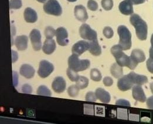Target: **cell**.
I'll list each match as a JSON object with an SVG mask.
<instances>
[{"label":"cell","instance_id":"5b68a950","mask_svg":"<svg viewBox=\"0 0 153 124\" xmlns=\"http://www.w3.org/2000/svg\"><path fill=\"white\" fill-rule=\"evenodd\" d=\"M44 10L46 14L55 16H60L62 9L57 0H48L44 5Z\"/></svg>","mask_w":153,"mask_h":124},{"label":"cell","instance_id":"74e56055","mask_svg":"<svg viewBox=\"0 0 153 124\" xmlns=\"http://www.w3.org/2000/svg\"><path fill=\"white\" fill-rule=\"evenodd\" d=\"M22 91L24 93H31L32 92V88L28 84H25L22 88Z\"/></svg>","mask_w":153,"mask_h":124},{"label":"cell","instance_id":"9a60e30c","mask_svg":"<svg viewBox=\"0 0 153 124\" xmlns=\"http://www.w3.org/2000/svg\"><path fill=\"white\" fill-rule=\"evenodd\" d=\"M120 13L125 16H130L133 14V4L130 0H124L119 6Z\"/></svg>","mask_w":153,"mask_h":124},{"label":"cell","instance_id":"277c9868","mask_svg":"<svg viewBox=\"0 0 153 124\" xmlns=\"http://www.w3.org/2000/svg\"><path fill=\"white\" fill-rule=\"evenodd\" d=\"M119 35V45L123 50L130 49L131 47V34L128 29L124 25H120L117 29Z\"/></svg>","mask_w":153,"mask_h":124},{"label":"cell","instance_id":"5bb4252c","mask_svg":"<svg viewBox=\"0 0 153 124\" xmlns=\"http://www.w3.org/2000/svg\"><path fill=\"white\" fill-rule=\"evenodd\" d=\"M130 58L136 67L139 63L144 62L146 60V55L144 52L140 49H134L132 51Z\"/></svg>","mask_w":153,"mask_h":124},{"label":"cell","instance_id":"f6af8a7d","mask_svg":"<svg viewBox=\"0 0 153 124\" xmlns=\"http://www.w3.org/2000/svg\"><path fill=\"white\" fill-rule=\"evenodd\" d=\"M36 1H38L41 3H45V2H47V0H36Z\"/></svg>","mask_w":153,"mask_h":124},{"label":"cell","instance_id":"6da1fadb","mask_svg":"<svg viewBox=\"0 0 153 124\" xmlns=\"http://www.w3.org/2000/svg\"><path fill=\"white\" fill-rule=\"evenodd\" d=\"M122 48L118 44L114 46L111 48V53L115 58L117 63L121 66H127L130 69H134V66L130 57L127 56L123 51Z\"/></svg>","mask_w":153,"mask_h":124},{"label":"cell","instance_id":"836d02e7","mask_svg":"<svg viewBox=\"0 0 153 124\" xmlns=\"http://www.w3.org/2000/svg\"><path fill=\"white\" fill-rule=\"evenodd\" d=\"M103 32L105 37L108 39L112 38L113 36V34H114V32L113 31L112 28L110 27H106L104 28Z\"/></svg>","mask_w":153,"mask_h":124},{"label":"cell","instance_id":"9c48e42d","mask_svg":"<svg viewBox=\"0 0 153 124\" xmlns=\"http://www.w3.org/2000/svg\"><path fill=\"white\" fill-rule=\"evenodd\" d=\"M56 37L58 44L61 46H66L69 43L68 33L63 27H59L56 31Z\"/></svg>","mask_w":153,"mask_h":124},{"label":"cell","instance_id":"7bdbcfd3","mask_svg":"<svg viewBox=\"0 0 153 124\" xmlns=\"http://www.w3.org/2000/svg\"><path fill=\"white\" fill-rule=\"evenodd\" d=\"M150 90L152 91V93L153 94V82H152L150 84Z\"/></svg>","mask_w":153,"mask_h":124},{"label":"cell","instance_id":"60d3db41","mask_svg":"<svg viewBox=\"0 0 153 124\" xmlns=\"http://www.w3.org/2000/svg\"><path fill=\"white\" fill-rule=\"evenodd\" d=\"M133 4L134 5H138V4H143L146 0H130Z\"/></svg>","mask_w":153,"mask_h":124},{"label":"cell","instance_id":"44dd1931","mask_svg":"<svg viewBox=\"0 0 153 124\" xmlns=\"http://www.w3.org/2000/svg\"><path fill=\"white\" fill-rule=\"evenodd\" d=\"M56 49V43L53 39H46L42 47L43 52L48 54H52Z\"/></svg>","mask_w":153,"mask_h":124},{"label":"cell","instance_id":"8fae6325","mask_svg":"<svg viewBox=\"0 0 153 124\" xmlns=\"http://www.w3.org/2000/svg\"><path fill=\"white\" fill-rule=\"evenodd\" d=\"M89 48V43L85 41H79L74 45L72 49L73 54L79 56L84 53Z\"/></svg>","mask_w":153,"mask_h":124},{"label":"cell","instance_id":"2e32d148","mask_svg":"<svg viewBox=\"0 0 153 124\" xmlns=\"http://www.w3.org/2000/svg\"><path fill=\"white\" fill-rule=\"evenodd\" d=\"M74 13L77 19L80 22H84L88 19V15L86 8L82 5H76L75 7Z\"/></svg>","mask_w":153,"mask_h":124},{"label":"cell","instance_id":"ba28073f","mask_svg":"<svg viewBox=\"0 0 153 124\" xmlns=\"http://www.w3.org/2000/svg\"><path fill=\"white\" fill-rule=\"evenodd\" d=\"M32 46L36 51H39L42 48L41 35L40 31L36 29H33L30 34Z\"/></svg>","mask_w":153,"mask_h":124},{"label":"cell","instance_id":"ffe728a7","mask_svg":"<svg viewBox=\"0 0 153 124\" xmlns=\"http://www.w3.org/2000/svg\"><path fill=\"white\" fill-rule=\"evenodd\" d=\"M28 38L26 35L18 36L15 40V45L19 51H24L28 47Z\"/></svg>","mask_w":153,"mask_h":124},{"label":"cell","instance_id":"603a6c76","mask_svg":"<svg viewBox=\"0 0 153 124\" xmlns=\"http://www.w3.org/2000/svg\"><path fill=\"white\" fill-rule=\"evenodd\" d=\"M89 51L94 56H99L102 54V48L98 43L97 40L92 41L89 43Z\"/></svg>","mask_w":153,"mask_h":124},{"label":"cell","instance_id":"e575fe53","mask_svg":"<svg viewBox=\"0 0 153 124\" xmlns=\"http://www.w3.org/2000/svg\"><path fill=\"white\" fill-rule=\"evenodd\" d=\"M88 7L90 10L95 11L98 9V4L94 0H89L88 2Z\"/></svg>","mask_w":153,"mask_h":124},{"label":"cell","instance_id":"f35d334b","mask_svg":"<svg viewBox=\"0 0 153 124\" xmlns=\"http://www.w3.org/2000/svg\"><path fill=\"white\" fill-rule=\"evenodd\" d=\"M146 103L149 108L153 109V95L147 99Z\"/></svg>","mask_w":153,"mask_h":124},{"label":"cell","instance_id":"ab89813d","mask_svg":"<svg viewBox=\"0 0 153 124\" xmlns=\"http://www.w3.org/2000/svg\"><path fill=\"white\" fill-rule=\"evenodd\" d=\"M116 104L117 105H126V106L130 107V102L124 100V99H119L116 102Z\"/></svg>","mask_w":153,"mask_h":124},{"label":"cell","instance_id":"83f0119b","mask_svg":"<svg viewBox=\"0 0 153 124\" xmlns=\"http://www.w3.org/2000/svg\"><path fill=\"white\" fill-rule=\"evenodd\" d=\"M150 57L147 61V68L149 71L153 74V48L152 47L150 48Z\"/></svg>","mask_w":153,"mask_h":124},{"label":"cell","instance_id":"7402d4cb","mask_svg":"<svg viewBox=\"0 0 153 124\" xmlns=\"http://www.w3.org/2000/svg\"><path fill=\"white\" fill-rule=\"evenodd\" d=\"M24 16L25 20L28 23H34L37 21L38 19L36 11L30 7L27 8L25 10Z\"/></svg>","mask_w":153,"mask_h":124},{"label":"cell","instance_id":"8d00e7d4","mask_svg":"<svg viewBox=\"0 0 153 124\" xmlns=\"http://www.w3.org/2000/svg\"><path fill=\"white\" fill-rule=\"evenodd\" d=\"M103 84L106 87H110L113 84V80L111 77H106L103 79Z\"/></svg>","mask_w":153,"mask_h":124},{"label":"cell","instance_id":"b9f144b4","mask_svg":"<svg viewBox=\"0 0 153 124\" xmlns=\"http://www.w3.org/2000/svg\"><path fill=\"white\" fill-rule=\"evenodd\" d=\"M15 54H16V52H15L14 51H12V56L13 57V60H14V58H16V60H18V54H16V55H14Z\"/></svg>","mask_w":153,"mask_h":124},{"label":"cell","instance_id":"e0dca14e","mask_svg":"<svg viewBox=\"0 0 153 124\" xmlns=\"http://www.w3.org/2000/svg\"><path fill=\"white\" fill-rule=\"evenodd\" d=\"M128 75L134 85H142L146 84L148 82V78L146 76L139 75L133 71L130 72Z\"/></svg>","mask_w":153,"mask_h":124},{"label":"cell","instance_id":"d6a6232c","mask_svg":"<svg viewBox=\"0 0 153 124\" xmlns=\"http://www.w3.org/2000/svg\"><path fill=\"white\" fill-rule=\"evenodd\" d=\"M101 4L102 7L106 11L111 10L113 6V0H102Z\"/></svg>","mask_w":153,"mask_h":124},{"label":"cell","instance_id":"cb8c5ba5","mask_svg":"<svg viewBox=\"0 0 153 124\" xmlns=\"http://www.w3.org/2000/svg\"><path fill=\"white\" fill-rule=\"evenodd\" d=\"M110 72L111 75L116 78H120L123 76L122 66L117 63H114L110 68Z\"/></svg>","mask_w":153,"mask_h":124},{"label":"cell","instance_id":"1f68e13d","mask_svg":"<svg viewBox=\"0 0 153 124\" xmlns=\"http://www.w3.org/2000/svg\"><path fill=\"white\" fill-rule=\"evenodd\" d=\"M10 8L18 10L21 8L22 7V1L21 0H10L9 2Z\"/></svg>","mask_w":153,"mask_h":124},{"label":"cell","instance_id":"d6986e66","mask_svg":"<svg viewBox=\"0 0 153 124\" xmlns=\"http://www.w3.org/2000/svg\"><path fill=\"white\" fill-rule=\"evenodd\" d=\"M95 94L97 97V99H98L100 101H101L103 103L108 104L110 101L111 96L110 93L106 90H105L103 88H99L96 89L95 91Z\"/></svg>","mask_w":153,"mask_h":124},{"label":"cell","instance_id":"bcb514c9","mask_svg":"<svg viewBox=\"0 0 153 124\" xmlns=\"http://www.w3.org/2000/svg\"><path fill=\"white\" fill-rule=\"evenodd\" d=\"M69 2H75L77 0H68Z\"/></svg>","mask_w":153,"mask_h":124},{"label":"cell","instance_id":"52a82bcc","mask_svg":"<svg viewBox=\"0 0 153 124\" xmlns=\"http://www.w3.org/2000/svg\"><path fill=\"white\" fill-rule=\"evenodd\" d=\"M53 70L54 66L52 63L46 60H42L39 62L38 74L40 77L45 78L48 77Z\"/></svg>","mask_w":153,"mask_h":124},{"label":"cell","instance_id":"4dcf8cb0","mask_svg":"<svg viewBox=\"0 0 153 124\" xmlns=\"http://www.w3.org/2000/svg\"><path fill=\"white\" fill-rule=\"evenodd\" d=\"M44 33L46 39H52V38L56 35V31L50 26L46 27Z\"/></svg>","mask_w":153,"mask_h":124},{"label":"cell","instance_id":"f1b7e54d","mask_svg":"<svg viewBox=\"0 0 153 124\" xmlns=\"http://www.w3.org/2000/svg\"><path fill=\"white\" fill-rule=\"evenodd\" d=\"M80 88L77 85H73L70 86L68 89V93L71 97H76L79 93Z\"/></svg>","mask_w":153,"mask_h":124},{"label":"cell","instance_id":"8992f818","mask_svg":"<svg viewBox=\"0 0 153 124\" xmlns=\"http://www.w3.org/2000/svg\"><path fill=\"white\" fill-rule=\"evenodd\" d=\"M79 34L80 37L84 40H87L90 41L97 40V32L92 30L87 24H83L81 25L79 29Z\"/></svg>","mask_w":153,"mask_h":124},{"label":"cell","instance_id":"3957f363","mask_svg":"<svg viewBox=\"0 0 153 124\" xmlns=\"http://www.w3.org/2000/svg\"><path fill=\"white\" fill-rule=\"evenodd\" d=\"M68 65L69 68L78 72L89 68L91 65V62L88 60H80L77 55L72 54L68 59Z\"/></svg>","mask_w":153,"mask_h":124},{"label":"cell","instance_id":"d590c367","mask_svg":"<svg viewBox=\"0 0 153 124\" xmlns=\"http://www.w3.org/2000/svg\"><path fill=\"white\" fill-rule=\"evenodd\" d=\"M97 99V97L96 94L93 92H89L86 93V100L89 102H96Z\"/></svg>","mask_w":153,"mask_h":124},{"label":"cell","instance_id":"ee69618b","mask_svg":"<svg viewBox=\"0 0 153 124\" xmlns=\"http://www.w3.org/2000/svg\"><path fill=\"white\" fill-rule=\"evenodd\" d=\"M151 44H152V47L153 48V34L151 37Z\"/></svg>","mask_w":153,"mask_h":124},{"label":"cell","instance_id":"d4e9b609","mask_svg":"<svg viewBox=\"0 0 153 124\" xmlns=\"http://www.w3.org/2000/svg\"><path fill=\"white\" fill-rule=\"evenodd\" d=\"M76 85L80 89H85L89 85V79L85 77L79 76L76 82Z\"/></svg>","mask_w":153,"mask_h":124},{"label":"cell","instance_id":"30bf717a","mask_svg":"<svg viewBox=\"0 0 153 124\" xmlns=\"http://www.w3.org/2000/svg\"><path fill=\"white\" fill-rule=\"evenodd\" d=\"M133 85L134 84L128 74L120 78L117 82V87L122 91H127L130 90L133 87Z\"/></svg>","mask_w":153,"mask_h":124},{"label":"cell","instance_id":"f546056e","mask_svg":"<svg viewBox=\"0 0 153 124\" xmlns=\"http://www.w3.org/2000/svg\"><path fill=\"white\" fill-rule=\"evenodd\" d=\"M66 73H67V75L68 78L72 82H76L78 78L79 77V75L77 74L76 72L72 70L70 68H68Z\"/></svg>","mask_w":153,"mask_h":124},{"label":"cell","instance_id":"4316f807","mask_svg":"<svg viewBox=\"0 0 153 124\" xmlns=\"http://www.w3.org/2000/svg\"><path fill=\"white\" fill-rule=\"evenodd\" d=\"M37 94L40 95L51 96L52 95L51 91L45 85H41L37 90Z\"/></svg>","mask_w":153,"mask_h":124},{"label":"cell","instance_id":"484cf974","mask_svg":"<svg viewBox=\"0 0 153 124\" xmlns=\"http://www.w3.org/2000/svg\"><path fill=\"white\" fill-rule=\"evenodd\" d=\"M102 74L100 71L96 68H93L91 71V78L93 81L99 82L102 79Z\"/></svg>","mask_w":153,"mask_h":124},{"label":"cell","instance_id":"ac0fdd59","mask_svg":"<svg viewBox=\"0 0 153 124\" xmlns=\"http://www.w3.org/2000/svg\"><path fill=\"white\" fill-rule=\"evenodd\" d=\"M20 74L24 77L30 79L34 76L35 71L34 68L29 64H23L19 70Z\"/></svg>","mask_w":153,"mask_h":124},{"label":"cell","instance_id":"4fadbf2b","mask_svg":"<svg viewBox=\"0 0 153 124\" xmlns=\"http://www.w3.org/2000/svg\"><path fill=\"white\" fill-rule=\"evenodd\" d=\"M133 97L137 101L140 102H144L147 100L146 96L144 92V90L141 87V85H136L133 87L132 90Z\"/></svg>","mask_w":153,"mask_h":124},{"label":"cell","instance_id":"7c38bea8","mask_svg":"<svg viewBox=\"0 0 153 124\" xmlns=\"http://www.w3.org/2000/svg\"><path fill=\"white\" fill-rule=\"evenodd\" d=\"M66 87L65 80L62 77H57L55 78L52 84V88L53 90L56 93H63Z\"/></svg>","mask_w":153,"mask_h":124},{"label":"cell","instance_id":"7a4b0ae2","mask_svg":"<svg viewBox=\"0 0 153 124\" xmlns=\"http://www.w3.org/2000/svg\"><path fill=\"white\" fill-rule=\"evenodd\" d=\"M130 22L136 29L138 38L141 41L146 40L148 32V27L146 21L137 14H134L130 16Z\"/></svg>","mask_w":153,"mask_h":124}]
</instances>
